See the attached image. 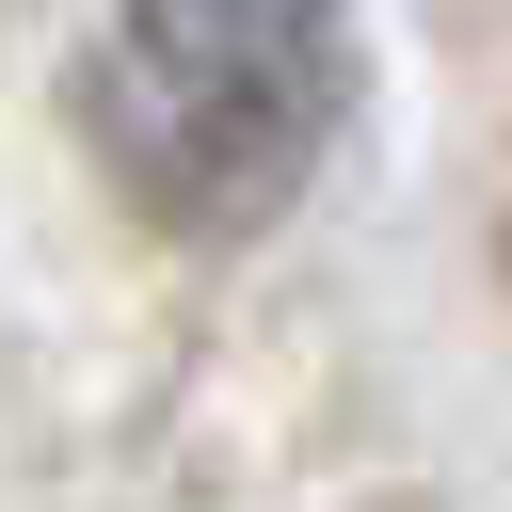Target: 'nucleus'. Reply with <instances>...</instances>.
Returning a JSON list of instances; mask_svg holds the SVG:
<instances>
[{
  "instance_id": "obj_1",
  "label": "nucleus",
  "mask_w": 512,
  "mask_h": 512,
  "mask_svg": "<svg viewBox=\"0 0 512 512\" xmlns=\"http://www.w3.org/2000/svg\"><path fill=\"white\" fill-rule=\"evenodd\" d=\"M352 112L336 0H112L80 48V144L160 240H256Z\"/></svg>"
}]
</instances>
